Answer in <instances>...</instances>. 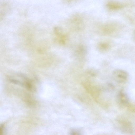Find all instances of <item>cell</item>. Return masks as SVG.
I'll return each mask as SVG.
<instances>
[{
  "instance_id": "8992f818",
  "label": "cell",
  "mask_w": 135,
  "mask_h": 135,
  "mask_svg": "<svg viewBox=\"0 0 135 135\" xmlns=\"http://www.w3.org/2000/svg\"><path fill=\"white\" fill-rule=\"evenodd\" d=\"M115 29L114 25L112 24H108L104 26L101 28V31L103 34L107 35L113 32Z\"/></svg>"
},
{
  "instance_id": "6da1fadb",
  "label": "cell",
  "mask_w": 135,
  "mask_h": 135,
  "mask_svg": "<svg viewBox=\"0 0 135 135\" xmlns=\"http://www.w3.org/2000/svg\"><path fill=\"white\" fill-rule=\"evenodd\" d=\"M112 77L114 80L120 83H126L128 78V74L125 71L117 69L115 70L112 74Z\"/></svg>"
},
{
  "instance_id": "3957f363",
  "label": "cell",
  "mask_w": 135,
  "mask_h": 135,
  "mask_svg": "<svg viewBox=\"0 0 135 135\" xmlns=\"http://www.w3.org/2000/svg\"><path fill=\"white\" fill-rule=\"evenodd\" d=\"M84 85L87 91L94 98L96 99L98 97L99 91L96 86L88 83H85Z\"/></svg>"
},
{
  "instance_id": "9c48e42d",
  "label": "cell",
  "mask_w": 135,
  "mask_h": 135,
  "mask_svg": "<svg viewBox=\"0 0 135 135\" xmlns=\"http://www.w3.org/2000/svg\"><path fill=\"white\" fill-rule=\"evenodd\" d=\"M127 107L128 109L130 110L132 112H134V108L132 104H131L130 103H129Z\"/></svg>"
},
{
  "instance_id": "52a82bcc",
  "label": "cell",
  "mask_w": 135,
  "mask_h": 135,
  "mask_svg": "<svg viewBox=\"0 0 135 135\" xmlns=\"http://www.w3.org/2000/svg\"><path fill=\"white\" fill-rule=\"evenodd\" d=\"M118 97L120 103L123 106H127L129 103L126 95L123 91H121Z\"/></svg>"
},
{
  "instance_id": "ba28073f",
  "label": "cell",
  "mask_w": 135,
  "mask_h": 135,
  "mask_svg": "<svg viewBox=\"0 0 135 135\" xmlns=\"http://www.w3.org/2000/svg\"><path fill=\"white\" fill-rule=\"evenodd\" d=\"M110 47V44L107 42H101L97 45L98 49L100 51L103 52H107L109 50Z\"/></svg>"
},
{
  "instance_id": "5b68a950",
  "label": "cell",
  "mask_w": 135,
  "mask_h": 135,
  "mask_svg": "<svg viewBox=\"0 0 135 135\" xmlns=\"http://www.w3.org/2000/svg\"><path fill=\"white\" fill-rule=\"evenodd\" d=\"M106 5L108 8L112 10H118L121 9L124 6L122 4L112 1H109L107 2Z\"/></svg>"
},
{
  "instance_id": "30bf717a",
  "label": "cell",
  "mask_w": 135,
  "mask_h": 135,
  "mask_svg": "<svg viewBox=\"0 0 135 135\" xmlns=\"http://www.w3.org/2000/svg\"><path fill=\"white\" fill-rule=\"evenodd\" d=\"M76 0H63V2L65 4H69L71 3Z\"/></svg>"
},
{
  "instance_id": "277c9868",
  "label": "cell",
  "mask_w": 135,
  "mask_h": 135,
  "mask_svg": "<svg viewBox=\"0 0 135 135\" xmlns=\"http://www.w3.org/2000/svg\"><path fill=\"white\" fill-rule=\"evenodd\" d=\"M122 129L124 131L131 133L132 131V126L131 123L126 120H121L119 121Z\"/></svg>"
},
{
  "instance_id": "7a4b0ae2",
  "label": "cell",
  "mask_w": 135,
  "mask_h": 135,
  "mask_svg": "<svg viewBox=\"0 0 135 135\" xmlns=\"http://www.w3.org/2000/svg\"><path fill=\"white\" fill-rule=\"evenodd\" d=\"M9 6L7 1L5 0L0 1V20L6 17L9 9Z\"/></svg>"
}]
</instances>
